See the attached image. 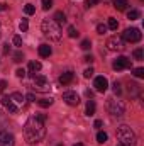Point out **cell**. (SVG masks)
Here are the masks:
<instances>
[{
  "mask_svg": "<svg viewBox=\"0 0 144 146\" xmlns=\"http://www.w3.org/2000/svg\"><path fill=\"white\" fill-rule=\"evenodd\" d=\"M10 97H12V100H14L17 106H22V102H24V99H26V97H24L22 94H19V92H14Z\"/></svg>",
  "mask_w": 144,
  "mask_h": 146,
  "instance_id": "obj_17",
  "label": "cell"
},
{
  "mask_svg": "<svg viewBox=\"0 0 144 146\" xmlns=\"http://www.w3.org/2000/svg\"><path fill=\"white\" fill-rule=\"evenodd\" d=\"M41 29H42V33H44V36L49 37L51 41H59L61 39V26L59 24H56L53 19H44L42 21V24H41Z\"/></svg>",
  "mask_w": 144,
  "mask_h": 146,
  "instance_id": "obj_3",
  "label": "cell"
},
{
  "mask_svg": "<svg viewBox=\"0 0 144 146\" xmlns=\"http://www.w3.org/2000/svg\"><path fill=\"white\" fill-rule=\"evenodd\" d=\"M93 114H95V102L88 100L87 102V115H93Z\"/></svg>",
  "mask_w": 144,
  "mask_h": 146,
  "instance_id": "obj_20",
  "label": "cell"
},
{
  "mask_svg": "<svg viewBox=\"0 0 144 146\" xmlns=\"http://www.w3.org/2000/svg\"><path fill=\"white\" fill-rule=\"evenodd\" d=\"M37 106L42 107V109H46V107L53 106V99H51V97H49V99H41V100H37Z\"/></svg>",
  "mask_w": 144,
  "mask_h": 146,
  "instance_id": "obj_18",
  "label": "cell"
},
{
  "mask_svg": "<svg viewBox=\"0 0 144 146\" xmlns=\"http://www.w3.org/2000/svg\"><path fill=\"white\" fill-rule=\"evenodd\" d=\"M127 5H129V0H114V7H115L119 12L126 10V9H127Z\"/></svg>",
  "mask_w": 144,
  "mask_h": 146,
  "instance_id": "obj_15",
  "label": "cell"
},
{
  "mask_svg": "<svg viewBox=\"0 0 144 146\" xmlns=\"http://www.w3.org/2000/svg\"><path fill=\"white\" fill-rule=\"evenodd\" d=\"M53 7V0H42V9L44 10H49Z\"/></svg>",
  "mask_w": 144,
  "mask_h": 146,
  "instance_id": "obj_31",
  "label": "cell"
},
{
  "mask_svg": "<svg viewBox=\"0 0 144 146\" xmlns=\"http://www.w3.org/2000/svg\"><path fill=\"white\" fill-rule=\"evenodd\" d=\"M107 110H108V114H112L114 117H122V115L126 114V106H124L120 100L108 99L107 100Z\"/></svg>",
  "mask_w": 144,
  "mask_h": 146,
  "instance_id": "obj_5",
  "label": "cell"
},
{
  "mask_svg": "<svg viewBox=\"0 0 144 146\" xmlns=\"http://www.w3.org/2000/svg\"><path fill=\"white\" fill-rule=\"evenodd\" d=\"M107 49L108 51H122L126 46H124V41L120 39V37H117V36H114V37H108L107 39Z\"/></svg>",
  "mask_w": 144,
  "mask_h": 146,
  "instance_id": "obj_7",
  "label": "cell"
},
{
  "mask_svg": "<svg viewBox=\"0 0 144 146\" xmlns=\"http://www.w3.org/2000/svg\"><path fill=\"white\" fill-rule=\"evenodd\" d=\"M134 58H136V60H139V61H141V60L144 58V51L141 49V48H137V49H134Z\"/></svg>",
  "mask_w": 144,
  "mask_h": 146,
  "instance_id": "obj_27",
  "label": "cell"
},
{
  "mask_svg": "<svg viewBox=\"0 0 144 146\" xmlns=\"http://www.w3.org/2000/svg\"><path fill=\"white\" fill-rule=\"evenodd\" d=\"M97 33H98V34H105V33H107V26L98 24V26H97Z\"/></svg>",
  "mask_w": 144,
  "mask_h": 146,
  "instance_id": "obj_32",
  "label": "cell"
},
{
  "mask_svg": "<svg viewBox=\"0 0 144 146\" xmlns=\"http://www.w3.org/2000/svg\"><path fill=\"white\" fill-rule=\"evenodd\" d=\"M68 36H70V37H78V36H80V33L76 31V27H75V26H70V27H68Z\"/></svg>",
  "mask_w": 144,
  "mask_h": 146,
  "instance_id": "obj_26",
  "label": "cell"
},
{
  "mask_svg": "<svg viewBox=\"0 0 144 146\" xmlns=\"http://www.w3.org/2000/svg\"><path fill=\"white\" fill-rule=\"evenodd\" d=\"M83 76H85V78H90V76H93V68H87V70L83 72Z\"/></svg>",
  "mask_w": 144,
  "mask_h": 146,
  "instance_id": "obj_36",
  "label": "cell"
},
{
  "mask_svg": "<svg viewBox=\"0 0 144 146\" xmlns=\"http://www.w3.org/2000/svg\"><path fill=\"white\" fill-rule=\"evenodd\" d=\"M14 145H15L14 136L7 131H0V146H14Z\"/></svg>",
  "mask_w": 144,
  "mask_h": 146,
  "instance_id": "obj_12",
  "label": "cell"
},
{
  "mask_svg": "<svg viewBox=\"0 0 144 146\" xmlns=\"http://www.w3.org/2000/svg\"><path fill=\"white\" fill-rule=\"evenodd\" d=\"M53 21H54L56 24H59V26H61V24H65V22H66V15H65V14H63L61 10H58V12L54 14V17H53Z\"/></svg>",
  "mask_w": 144,
  "mask_h": 146,
  "instance_id": "obj_16",
  "label": "cell"
},
{
  "mask_svg": "<svg viewBox=\"0 0 144 146\" xmlns=\"http://www.w3.org/2000/svg\"><path fill=\"white\" fill-rule=\"evenodd\" d=\"M9 51H10L9 44H3V54H9Z\"/></svg>",
  "mask_w": 144,
  "mask_h": 146,
  "instance_id": "obj_41",
  "label": "cell"
},
{
  "mask_svg": "<svg viewBox=\"0 0 144 146\" xmlns=\"http://www.w3.org/2000/svg\"><path fill=\"white\" fill-rule=\"evenodd\" d=\"M83 61H87V63H92V61H93V56H90V54H88V56H85V58H83Z\"/></svg>",
  "mask_w": 144,
  "mask_h": 146,
  "instance_id": "obj_40",
  "label": "cell"
},
{
  "mask_svg": "<svg viewBox=\"0 0 144 146\" xmlns=\"http://www.w3.org/2000/svg\"><path fill=\"white\" fill-rule=\"evenodd\" d=\"M15 75H17L19 78H24V76H26V70H24V68H17V70H15Z\"/></svg>",
  "mask_w": 144,
  "mask_h": 146,
  "instance_id": "obj_35",
  "label": "cell"
},
{
  "mask_svg": "<svg viewBox=\"0 0 144 146\" xmlns=\"http://www.w3.org/2000/svg\"><path fill=\"white\" fill-rule=\"evenodd\" d=\"M117 146H122V145H117Z\"/></svg>",
  "mask_w": 144,
  "mask_h": 146,
  "instance_id": "obj_46",
  "label": "cell"
},
{
  "mask_svg": "<svg viewBox=\"0 0 144 146\" xmlns=\"http://www.w3.org/2000/svg\"><path fill=\"white\" fill-rule=\"evenodd\" d=\"M32 88L36 92H39V94H46V92L51 90V83H49V80L44 75H34V78H32Z\"/></svg>",
  "mask_w": 144,
  "mask_h": 146,
  "instance_id": "obj_4",
  "label": "cell"
},
{
  "mask_svg": "<svg viewBox=\"0 0 144 146\" xmlns=\"http://www.w3.org/2000/svg\"><path fill=\"white\" fill-rule=\"evenodd\" d=\"M63 100L68 104V106H78L80 104V97L76 92H65L63 94Z\"/></svg>",
  "mask_w": 144,
  "mask_h": 146,
  "instance_id": "obj_11",
  "label": "cell"
},
{
  "mask_svg": "<svg viewBox=\"0 0 144 146\" xmlns=\"http://www.w3.org/2000/svg\"><path fill=\"white\" fill-rule=\"evenodd\" d=\"M117 27H119V22H117V19L110 17V19H108V24H107V29H112V31H115Z\"/></svg>",
  "mask_w": 144,
  "mask_h": 146,
  "instance_id": "obj_22",
  "label": "cell"
},
{
  "mask_svg": "<svg viewBox=\"0 0 144 146\" xmlns=\"http://www.w3.org/2000/svg\"><path fill=\"white\" fill-rule=\"evenodd\" d=\"M139 17H141V14H139V10H136V9H132V10L127 12V19H131V21H136V19H139Z\"/></svg>",
  "mask_w": 144,
  "mask_h": 146,
  "instance_id": "obj_21",
  "label": "cell"
},
{
  "mask_svg": "<svg viewBox=\"0 0 144 146\" xmlns=\"http://www.w3.org/2000/svg\"><path fill=\"white\" fill-rule=\"evenodd\" d=\"M75 146H83V145H81V143H76V145H75Z\"/></svg>",
  "mask_w": 144,
  "mask_h": 146,
  "instance_id": "obj_45",
  "label": "cell"
},
{
  "mask_svg": "<svg viewBox=\"0 0 144 146\" xmlns=\"http://www.w3.org/2000/svg\"><path fill=\"white\" fill-rule=\"evenodd\" d=\"M114 70H117V72H120V70H126V68H131V60L129 58H126V56H119L115 61H114Z\"/></svg>",
  "mask_w": 144,
  "mask_h": 146,
  "instance_id": "obj_9",
  "label": "cell"
},
{
  "mask_svg": "<svg viewBox=\"0 0 144 146\" xmlns=\"http://www.w3.org/2000/svg\"><path fill=\"white\" fill-rule=\"evenodd\" d=\"M41 68H42V65H41L39 61H31V63H29V70H31V73H32V75H34L36 72H39Z\"/></svg>",
  "mask_w": 144,
  "mask_h": 146,
  "instance_id": "obj_19",
  "label": "cell"
},
{
  "mask_svg": "<svg viewBox=\"0 0 144 146\" xmlns=\"http://www.w3.org/2000/svg\"><path fill=\"white\" fill-rule=\"evenodd\" d=\"M12 41H14V44H15L17 48H20V46H22V37H20V36H14Z\"/></svg>",
  "mask_w": 144,
  "mask_h": 146,
  "instance_id": "obj_33",
  "label": "cell"
},
{
  "mask_svg": "<svg viewBox=\"0 0 144 146\" xmlns=\"http://www.w3.org/2000/svg\"><path fill=\"white\" fill-rule=\"evenodd\" d=\"M27 100H31V102H34V100H36V97H34L32 94H29V95H27Z\"/></svg>",
  "mask_w": 144,
  "mask_h": 146,
  "instance_id": "obj_43",
  "label": "cell"
},
{
  "mask_svg": "<svg viewBox=\"0 0 144 146\" xmlns=\"http://www.w3.org/2000/svg\"><path fill=\"white\" fill-rule=\"evenodd\" d=\"M139 90V85L137 83H131L129 85V92H137Z\"/></svg>",
  "mask_w": 144,
  "mask_h": 146,
  "instance_id": "obj_38",
  "label": "cell"
},
{
  "mask_svg": "<svg viewBox=\"0 0 144 146\" xmlns=\"http://www.w3.org/2000/svg\"><path fill=\"white\" fill-rule=\"evenodd\" d=\"M107 139H108L107 133H104V131H98V134H97V141H98V143H102V145H104V143H105V141H107Z\"/></svg>",
  "mask_w": 144,
  "mask_h": 146,
  "instance_id": "obj_23",
  "label": "cell"
},
{
  "mask_svg": "<svg viewBox=\"0 0 144 146\" xmlns=\"http://www.w3.org/2000/svg\"><path fill=\"white\" fill-rule=\"evenodd\" d=\"M51 53H53L51 46H48V44H41V46H39V54H41L42 58H48V56H51Z\"/></svg>",
  "mask_w": 144,
  "mask_h": 146,
  "instance_id": "obj_14",
  "label": "cell"
},
{
  "mask_svg": "<svg viewBox=\"0 0 144 146\" xmlns=\"http://www.w3.org/2000/svg\"><path fill=\"white\" fill-rule=\"evenodd\" d=\"M134 76H137V78H144V68H136L134 70Z\"/></svg>",
  "mask_w": 144,
  "mask_h": 146,
  "instance_id": "obj_30",
  "label": "cell"
},
{
  "mask_svg": "<svg viewBox=\"0 0 144 146\" xmlns=\"http://www.w3.org/2000/svg\"><path fill=\"white\" fill-rule=\"evenodd\" d=\"M80 48H81V49H85V51H88V49L92 48V41H90V39H83V41H81V44H80Z\"/></svg>",
  "mask_w": 144,
  "mask_h": 146,
  "instance_id": "obj_25",
  "label": "cell"
},
{
  "mask_svg": "<svg viewBox=\"0 0 144 146\" xmlns=\"http://www.w3.org/2000/svg\"><path fill=\"white\" fill-rule=\"evenodd\" d=\"M2 106L9 110L10 114H17V112H19V106H17V104L12 100V97H7V95H3V97H2Z\"/></svg>",
  "mask_w": 144,
  "mask_h": 146,
  "instance_id": "obj_8",
  "label": "cell"
},
{
  "mask_svg": "<svg viewBox=\"0 0 144 146\" xmlns=\"http://www.w3.org/2000/svg\"><path fill=\"white\" fill-rule=\"evenodd\" d=\"M120 92H122V88H120V83H117V82H115V83H114V94H115V95H119Z\"/></svg>",
  "mask_w": 144,
  "mask_h": 146,
  "instance_id": "obj_34",
  "label": "cell"
},
{
  "mask_svg": "<svg viewBox=\"0 0 144 146\" xmlns=\"http://www.w3.org/2000/svg\"><path fill=\"white\" fill-rule=\"evenodd\" d=\"M93 126H95V127H97V129H98V127H102V121H98V119H97V121H95V124H93Z\"/></svg>",
  "mask_w": 144,
  "mask_h": 146,
  "instance_id": "obj_42",
  "label": "cell"
},
{
  "mask_svg": "<svg viewBox=\"0 0 144 146\" xmlns=\"http://www.w3.org/2000/svg\"><path fill=\"white\" fill-rule=\"evenodd\" d=\"M5 87H7V82H5V80H2V82H0V92H3V90H5Z\"/></svg>",
  "mask_w": 144,
  "mask_h": 146,
  "instance_id": "obj_39",
  "label": "cell"
},
{
  "mask_svg": "<svg viewBox=\"0 0 144 146\" xmlns=\"http://www.w3.org/2000/svg\"><path fill=\"white\" fill-rule=\"evenodd\" d=\"M44 121H46V115L44 114H36V115H32V117L27 119V122L24 126V138H26L27 143H31V145L39 143L46 136Z\"/></svg>",
  "mask_w": 144,
  "mask_h": 146,
  "instance_id": "obj_1",
  "label": "cell"
},
{
  "mask_svg": "<svg viewBox=\"0 0 144 146\" xmlns=\"http://www.w3.org/2000/svg\"><path fill=\"white\" fill-rule=\"evenodd\" d=\"M0 10H7V3H0Z\"/></svg>",
  "mask_w": 144,
  "mask_h": 146,
  "instance_id": "obj_44",
  "label": "cell"
},
{
  "mask_svg": "<svg viewBox=\"0 0 144 146\" xmlns=\"http://www.w3.org/2000/svg\"><path fill=\"white\" fill-rule=\"evenodd\" d=\"M141 31L136 29V27H131V29H126L124 34H122V41H127V42H139L141 41Z\"/></svg>",
  "mask_w": 144,
  "mask_h": 146,
  "instance_id": "obj_6",
  "label": "cell"
},
{
  "mask_svg": "<svg viewBox=\"0 0 144 146\" xmlns=\"http://www.w3.org/2000/svg\"><path fill=\"white\" fill-rule=\"evenodd\" d=\"M117 139H119V145H122V146H136L137 145V138H136L134 131L129 126H126V124L119 126V129H117Z\"/></svg>",
  "mask_w": 144,
  "mask_h": 146,
  "instance_id": "obj_2",
  "label": "cell"
},
{
  "mask_svg": "<svg viewBox=\"0 0 144 146\" xmlns=\"http://www.w3.org/2000/svg\"><path fill=\"white\" fill-rule=\"evenodd\" d=\"M19 27H20V31H22V33H26V31L29 29V22H27V19H22V21H20V24H19Z\"/></svg>",
  "mask_w": 144,
  "mask_h": 146,
  "instance_id": "obj_28",
  "label": "cell"
},
{
  "mask_svg": "<svg viewBox=\"0 0 144 146\" xmlns=\"http://www.w3.org/2000/svg\"><path fill=\"white\" fill-rule=\"evenodd\" d=\"M73 78H75V73L73 72H65L59 76V83H61V85H68V83L73 82Z\"/></svg>",
  "mask_w": 144,
  "mask_h": 146,
  "instance_id": "obj_13",
  "label": "cell"
},
{
  "mask_svg": "<svg viewBox=\"0 0 144 146\" xmlns=\"http://www.w3.org/2000/svg\"><path fill=\"white\" fill-rule=\"evenodd\" d=\"M98 2H100V0H87V2H85V5H87V7L90 9V7H95V5H97Z\"/></svg>",
  "mask_w": 144,
  "mask_h": 146,
  "instance_id": "obj_37",
  "label": "cell"
},
{
  "mask_svg": "<svg viewBox=\"0 0 144 146\" xmlns=\"http://www.w3.org/2000/svg\"><path fill=\"white\" fill-rule=\"evenodd\" d=\"M22 60H24V54H22L20 51H17V53H14V61H15V63H20Z\"/></svg>",
  "mask_w": 144,
  "mask_h": 146,
  "instance_id": "obj_29",
  "label": "cell"
},
{
  "mask_svg": "<svg viewBox=\"0 0 144 146\" xmlns=\"http://www.w3.org/2000/svg\"><path fill=\"white\" fill-rule=\"evenodd\" d=\"M93 87H95V90H97V92L104 94V92L108 88L107 78H105V76H97V78H95V82H93Z\"/></svg>",
  "mask_w": 144,
  "mask_h": 146,
  "instance_id": "obj_10",
  "label": "cell"
},
{
  "mask_svg": "<svg viewBox=\"0 0 144 146\" xmlns=\"http://www.w3.org/2000/svg\"><path fill=\"white\" fill-rule=\"evenodd\" d=\"M24 12H26V14H27V15H32V14H34V12H36V7H34V5H32V3H27V5H26V7H24Z\"/></svg>",
  "mask_w": 144,
  "mask_h": 146,
  "instance_id": "obj_24",
  "label": "cell"
}]
</instances>
